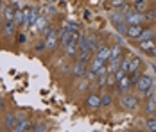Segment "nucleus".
<instances>
[{"label":"nucleus","instance_id":"f03ea898","mask_svg":"<svg viewBox=\"0 0 156 132\" xmlns=\"http://www.w3.org/2000/svg\"><path fill=\"white\" fill-rule=\"evenodd\" d=\"M120 103H122V107H124L126 111H135V109L138 107V100H136V96L131 95V93H122V96H120Z\"/></svg>","mask_w":156,"mask_h":132},{"label":"nucleus","instance_id":"6ab92c4d","mask_svg":"<svg viewBox=\"0 0 156 132\" xmlns=\"http://www.w3.org/2000/svg\"><path fill=\"white\" fill-rule=\"evenodd\" d=\"M97 43H99L97 36H94V34H92V36H88V46H90V52H92V54L99 48V45H97Z\"/></svg>","mask_w":156,"mask_h":132},{"label":"nucleus","instance_id":"7c9ffc66","mask_svg":"<svg viewBox=\"0 0 156 132\" xmlns=\"http://www.w3.org/2000/svg\"><path fill=\"white\" fill-rule=\"evenodd\" d=\"M16 41H18L20 45H23L25 43V36H23V34H18V39H16Z\"/></svg>","mask_w":156,"mask_h":132},{"label":"nucleus","instance_id":"a211bd4d","mask_svg":"<svg viewBox=\"0 0 156 132\" xmlns=\"http://www.w3.org/2000/svg\"><path fill=\"white\" fill-rule=\"evenodd\" d=\"M48 25V22H47V18H45V16H38V20H36V23H34V27H36V30H40V32H41V30L45 29V27H47Z\"/></svg>","mask_w":156,"mask_h":132},{"label":"nucleus","instance_id":"393cba45","mask_svg":"<svg viewBox=\"0 0 156 132\" xmlns=\"http://www.w3.org/2000/svg\"><path fill=\"white\" fill-rule=\"evenodd\" d=\"M106 84H108V73H99L97 75V86L102 88V86H106Z\"/></svg>","mask_w":156,"mask_h":132},{"label":"nucleus","instance_id":"2eb2a0df","mask_svg":"<svg viewBox=\"0 0 156 132\" xmlns=\"http://www.w3.org/2000/svg\"><path fill=\"white\" fill-rule=\"evenodd\" d=\"M56 39H59V38H58L56 30H52V32L48 34L47 38H45V48H54V45H56Z\"/></svg>","mask_w":156,"mask_h":132},{"label":"nucleus","instance_id":"72a5a7b5","mask_svg":"<svg viewBox=\"0 0 156 132\" xmlns=\"http://www.w3.org/2000/svg\"><path fill=\"white\" fill-rule=\"evenodd\" d=\"M0 111H4V100H2V96H0Z\"/></svg>","mask_w":156,"mask_h":132},{"label":"nucleus","instance_id":"bb28decb","mask_svg":"<svg viewBox=\"0 0 156 132\" xmlns=\"http://www.w3.org/2000/svg\"><path fill=\"white\" fill-rule=\"evenodd\" d=\"M145 129L151 132H156V118H149L147 123H145Z\"/></svg>","mask_w":156,"mask_h":132},{"label":"nucleus","instance_id":"b1692460","mask_svg":"<svg viewBox=\"0 0 156 132\" xmlns=\"http://www.w3.org/2000/svg\"><path fill=\"white\" fill-rule=\"evenodd\" d=\"M15 23H16V25H23V9H18V7H16Z\"/></svg>","mask_w":156,"mask_h":132},{"label":"nucleus","instance_id":"a878e982","mask_svg":"<svg viewBox=\"0 0 156 132\" xmlns=\"http://www.w3.org/2000/svg\"><path fill=\"white\" fill-rule=\"evenodd\" d=\"M145 113H147V114H154L156 113V103L153 102L151 98H149V102L145 103Z\"/></svg>","mask_w":156,"mask_h":132},{"label":"nucleus","instance_id":"5701e85b","mask_svg":"<svg viewBox=\"0 0 156 132\" xmlns=\"http://www.w3.org/2000/svg\"><path fill=\"white\" fill-rule=\"evenodd\" d=\"M140 64H142V61L138 57H133L131 59V63H129V73L131 72H136L138 68H140Z\"/></svg>","mask_w":156,"mask_h":132},{"label":"nucleus","instance_id":"0eeeda50","mask_svg":"<svg viewBox=\"0 0 156 132\" xmlns=\"http://www.w3.org/2000/svg\"><path fill=\"white\" fill-rule=\"evenodd\" d=\"M86 72H88L86 61H81V59H77V63H76V64H74V68H72V73H74V77H84V75H86Z\"/></svg>","mask_w":156,"mask_h":132},{"label":"nucleus","instance_id":"ddd939ff","mask_svg":"<svg viewBox=\"0 0 156 132\" xmlns=\"http://www.w3.org/2000/svg\"><path fill=\"white\" fill-rule=\"evenodd\" d=\"M95 57L102 59V61H108L109 59V46H99L95 50Z\"/></svg>","mask_w":156,"mask_h":132},{"label":"nucleus","instance_id":"6e6552de","mask_svg":"<svg viewBox=\"0 0 156 132\" xmlns=\"http://www.w3.org/2000/svg\"><path fill=\"white\" fill-rule=\"evenodd\" d=\"M84 105H86L88 109H99V107H101V95H99V93H92V95H88V98H86Z\"/></svg>","mask_w":156,"mask_h":132},{"label":"nucleus","instance_id":"1a4fd4ad","mask_svg":"<svg viewBox=\"0 0 156 132\" xmlns=\"http://www.w3.org/2000/svg\"><path fill=\"white\" fill-rule=\"evenodd\" d=\"M117 84H119V91H120V93H127V91L131 89V86H133V80H131L129 75H126L124 79H120Z\"/></svg>","mask_w":156,"mask_h":132},{"label":"nucleus","instance_id":"f8f14e48","mask_svg":"<svg viewBox=\"0 0 156 132\" xmlns=\"http://www.w3.org/2000/svg\"><path fill=\"white\" fill-rule=\"evenodd\" d=\"M138 46H140V50H144V52H151L156 46V38H153V39H144V41L138 43Z\"/></svg>","mask_w":156,"mask_h":132},{"label":"nucleus","instance_id":"2f4dec72","mask_svg":"<svg viewBox=\"0 0 156 132\" xmlns=\"http://www.w3.org/2000/svg\"><path fill=\"white\" fill-rule=\"evenodd\" d=\"M43 48H45V41H41V43L36 45V52H40V50H43Z\"/></svg>","mask_w":156,"mask_h":132},{"label":"nucleus","instance_id":"9b49d317","mask_svg":"<svg viewBox=\"0 0 156 132\" xmlns=\"http://www.w3.org/2000/svg\"><path fill=\"white\" fill-rule=\"evenodd\" d=\"M120 61H122V57H119V59H108V64H106L108 73H115V72L120 68Z\"/></svg>","mask_w":156,"mask_h":132},{"label":"nucleus","instance_id":"473e14b6","mask_svg":"<svg viewBox=\"0 0 156 132\" xmlns=\"http://www.w3.org/2000/svg\"><path fill=\"white\" fill-rule=\"evenodd\" d=\"M149 18H153V20H156V7L151 11V15H149Z\"/></svg>","mask_w":156,"mask_h":132},{"label":"nucleus","instance_id":"aec40b11","mask_svg":"<svg viewBox=\"0 0 156 132\" xmlns=\"http://www.w3.org/2000/svg\"><path fill=\"white\" fill-rule=\"evenodd\" d=\"M65 54H66L68 57H74V56L77 54V43H70L68 46H65Z\"/></svg>","mask_w":156,"mask_h":132},{"label":"nucleus","instance_id":"39448f33","mask_svg":"<svg viewBox=\"0 0 156 132\" xmlns=\"http://www.w3.org/2000/svg\"><path fill=\"white\" fill-rule=\"evenodd\" d=\"M151 84H153V77H151V75H140L135 86L138 89V93H145V89H149Z\"/></svg>","mask_w":156,"mask_h":132},{"label":"nucleus","instance_id":"c85d7f7f","mask_svg":"<svg viewBox=\"0 0 156 132\" xmlns=\"http://www.w3.org/2000/svg\"><path fill=\"white\" fill-rule=\"evenodd\" d=\"M32 130H36V132H40V130H47V125L45 123H36V127H32Z\"/></svg>","mask_w":156,"mask_h":132},{"label":"nucleus","instance_id":"cd10ccee","mask_svg":"<svg viewBox=\"0 0 156 132\" xmlns=\"http://www.w3.org/2000/svg\"><path fill=\"white\" fill-rule=\"evenodd\" d=\"M135 9L136 11H144L145 9V0H135Z\"/></svg>","mask_w":156,"mask_h":132},{"label":"nucleus","instance_id":"412c9836","mask_svg":"<svg viewBox=\"0 0 156 132\" xmlns=\"http://www.w3.org/2000/svg\"><path fill=\"white\" fill-rule=\"evenodd\" d=\"M156 36V32L153 29H144L142 30V34H140V38H138V39H140V41H144V39H153V38H154Z\"/></svg>","mask_w":156,"mask_h":132},{"label":"nucleus","instance_id":"f3484780","mask_svg":"<svg viewBox=\"0 0 156 132\" xmlns=\"http://www.w3.org/2000/svg\"><path fill=\"white\" fill-rule=\"evenodd\" d=\"M15 29H16L15 22H5V23H4V32H5V36H7V38H13Z\"/></svg>","mask_w":156,"mask_h":132},{"label":"nucleus","instance_id":"4468645a","mask_svg":"<svg viewBox=\"0 0 156 132\" xmlns=\"http://www.w3.org/2000/svg\"><path fill=\"white\" fill-rule=\"evenodd\" d=\"M119 57H122V46L119 43H115L109 48V59H119Z\"/></svg>","mask_w":156,"mask_h":132},{"label":"nucleus","instance_id":"423d86ee","mask_svg":"<svg viewBox=\"0 0 156 132\" xmlns=\"http://www.w3.org/2000/svg\"><path fill=\"white\" fill-rule=\"evenodd\" d=\"M142 30H144V27H142L140 23H133V25H127V30H126V36L127 38H131V39H138L142 34Z\"/></svg>","mask_w":156,"mask_h":132},{"label":"nucleus","instance_id":"9d476101","mask_svg":"<svg viewBox=\"0 0 156 132\" xmlns=\"http://www.w3.org/2000/svg\"><path fill=\"white\" fill-rule=\"evenodd\" d=\"M15 123H16V114L13 113V111H7V113H5V116H4V125H5V129L13 130Z\"/></svg>","mask_w":156,"mask_h":132},{"label":"nucleus","instance_id":"e433bc0d","mask_svg":"<svg viewBox=\"0 0 156 132\" xmlns=\"http://www.w3.org/2000/svg\"><path fill=\"white\" fill-rule=\"evenodd\" d=\"M126 2H129V0H126Z\"/></svg>","mask_w":156,"mask_h":132},{"label":"nucleus","instance_id":"c9c22d12","mask_svg":"<svg viewBox=\"0 0 156 132\" xmlns=\"http://www.w3.org/2000/svg\"><path fill=\"white\" fill-rule=\"evenodd\" d=\"M151 100H153V102L156 103V91H154V95H153V96H151Z\"/></svg>","mask_w":156,"mask_h":132},{"label":"nucleus","instance_id":"7ed1b4c3","mask_svg":"<svg viewBox=\"0 0 156 132\" xmlns=\"http://www.w3.org/2000/svg\"><path fill=\"white\" fill-rule=\"evenodd\" d=\"M13 130H15V132L32 130L31 121L27 120V116H25V114H16V123H15V127H13Z\"/></svg>","mask_w":156,"mask_h":132},{"label":"nucleus","instance_id":"4be33fe9","mask_svg":"<svg viewBox=\"0 0 156 132\" xmlns=\"http://www.w3.org/2000/svg\"><path fill=\"white\" fill-rule=\"evenodd\" d=\"M111 100H113V96H111L109 93L101 95V105H102V107H109V105H111Z\"/></svg>","mask_w":156,"mask_h":132},{"label":"nucleus","instance_id":"20e7f679","mask_svg":"<svg viewBox=\"0 0 156 132\" xmlns=\"http://www.w3.org/2000/svg\"><path fill=\"white\" fill-rule=\"evenodd\" d=\"M88 70H92L94 73H108V70H106V61H102V59L99 57H94V61H92V64L88 66Z\"/></svg>","mask_w":156,"mask_h":132},{"label":"nucleus","instance_id":"f257e3e1","mask_svg":"<svg viewBox=\"0 0 156 132\" xmlns=\"http://www.w3.org/2000/svg\"><path fill=\"white\" fill-rule=\"evenodd\" d=\"M40 16V9L38 7H29V9H23V25L25 27H32L36 23Z\"/></svg>","mask_w":156,"mask_h":132},{"label":"nucleus","instance_id":"f704fd0d","mask_svg":"<svg viewBox=\"0 0 156 132\" xmlns=\"http://www.w3.org/2000/svg\"><path fill=\"white\" fill-rule=\"evenodd\" d=\"M151 56H154V57H156V46L153 48V50H151Z\"/></svg>","mask_w":156,"mask_h":132},{"label":"nucleus","instance_id":"4c0bfd02","mask_svg":"<svg viewBox=\"0 0 156 132\" xmlns=\"http://www.w3.org/2000/svg\"><path fill=\"white\" fill-rule=\"evenodd\" d=\"M154 118H156V116H154Z\"/></svg>","mask_w":156,"mask_h":132},{"label":"nucleus","instance_id":"dca6fc26","mask_svg":"<svg viewBox=\"0 0 156 132\" xmlns=\"http://www.w3.org/2000/svg\"><path fill=\"white\" fill-rule=\"evenodd\" d=\"M4 20L5 22H15V9H13V5H7V7H4Z\"/></svg>","mask_w":156,"mask_h":132},{"label":"nucleus","instance_id":"c756f323","mask_svg":"<svg viewBox=\"0 0 156 132\" xmlns=\"http://www.w3.org/2000/svg\"><path fill=\"white\" fill-rule=\"evenodd\" d=\"M124 4H126V0H113V2H111V5H113V7H120V9L126 7Z\"/></svg>","mask_w":156,"mask_h":132}]
</instances>
